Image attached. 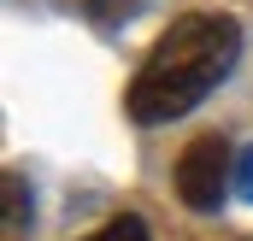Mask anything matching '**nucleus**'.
<instances>
[{
	"label": "nucleus",
	"instance_id": "nucleus-1",
	"mask_svg": "<svg viewBox=\"0 0 253 241\" xmlns=\"http://www.w3.org/2000/svg\"><path fill=\"white\" fill-rule=\"evenodd\" d=\"M242 59V24L230 12H183L171 18V30L153 41V53L141 59V71L129 77V118L141 129L171 123L194 112Z\"/></svg>",
	"mask_w": 253,
	"mask_h": 241
},
{
	"label": "nucleus",
	"instance_id": "nucleus-5",
	"mask_svg": "<svg viewBox=\"0 0 253 241\" xmlns=\"http://www.w3.org/2000/svg\"><path fill=\"white\" fill-rule=\"evenodd\" d=\"M30 224V212H24V182H18V171H6V230L18 236Z\"/></svg>",
	"mask_w": 253,
	"mask_h": 241
},
{
	"label": "nucleus",
	"instance_id": "nucleus-3",
	"mask_svg": "<svg viewBox=\"0 0 253 241\" xmlns=\"http://www.w3.org/2000/svg\"><path fill=\"white\" fill-rule=\"evenodd\" d=\"M83 241H153V236H147V224L135 212H118V218H106L94 236H83Z\"/></svg>",
	"mask_w": 253,
	"mask_h": 241
},
{
	"label": "nucleus",
	"instance_id": "nucleus-2",
	"mask_svg": "<svg viewBox=\"0 0 253 241\" xmlns=\"http://www.w3.org/2000/svg\"><path fill=\"white\" fill-rule=\"evenodd\" d=\"M230 177H236L230 171V141L224 135H194L183 147V159H177V200L189 212H218Z\"/></svg>",
	"mask_w": 253,
	"mask_h": 241
},
{
	"label": "nucleus",
	"instance_id": "nucleus-6",
	"mask_svg": "<svg viewBox=\"0 0 253 241\" xmlns=\"http://www.w3.org/2000/svg\"><path fill=\"white\" fill-rule=\"evenodd\" d=\"M236 194L253 200V147H242V159H236Z\"/></svg>",
	"mask_w": 253,
	"mask_h": 241
},
{
	"label": "nucleus",
	"instance_id": "nucleus-4",
	"mask_svg": "<svg viewBox=\"0 0 253 241\" xmlns=\"http://www.w3.org/2000/svg\"><path fill=\"white\" fill-rule=\"evenodd\" d=\"M83 12L94 18V24H124L141 12V0H83Z\"/></svg>",
	"mask_w": 253,
	"mask_h": 241
}]
</instances>
